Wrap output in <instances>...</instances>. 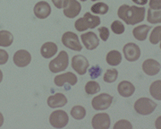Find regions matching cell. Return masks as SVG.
Here are the masks:
<instances>
[{
  "label": "cell",
  "mask_w": 161,
  "mask_h": 129,
  "mask_svg": "<svg viewBox=\"0 0 161 129\" xmlns=\"http://www.w3.org/2000/svg\"><path fill=\"white\" fill-rule=\"evenodd\" d=\"M145 7L123 5L119 7L117 14L128 25H134L142 22L145 17Z\"/></svg>",
  "instance_id": "obj_1"
},
{
  "label": "cell",
  "mask_w": 161,
  "mask_h": 129,
  "mask_svg": "<svg viewBox=\"0 0 161 129\" xmlns=\"http://www.w3.org/2000/svg\"><path fill=\"white\" fill-rule=\"evenodd\" d=\"M68 63H69L68 54L65 51H61L58 54V58L50 61V63L48 64V67L52 73L63 72L67 68Z\"/></svg>",
  "instance_id": "obj_2"
},
{
  "label": "cell",
  "mask_w": 161,
  "mask_h": 129,
  "mask_svg": "<svg viewBox=\"0 0 161 129\" xmlns=\"http://www.w3.org/2000/svg\"><path fill=\"white\" fill-rule=\"evenodd\" d=\"M157 103L149 98H140L134 103V109L140 115H150L155 110Z\"/></svg>",
  "instance_id": "obj_3"
},
{
  "label": "cell",
  "mask_w": 161,
  "mask_h": 129,
  "mask_svg": "<svg viewBox=\"0 0 161 129\" xmlns=\"http://www.w3.org/2000/svg\"><path fill=\"white\" fill-rule=\"evenodd\" d=\"M62 43L64 47L75 51H80L82 49V46L80 45L78 36L72 31H67L64 33L62 36Z\"/></svg>",
  "instance_id": "obj_4"
},
{
  "label": "cell",
  "mask_w": 161,
  "mask_h": 129,
  "mask_svg": "<svg viewBox=\"0 0 161 129\" xmlns=\"http://www.w3.org/2000/svg\"><path fill=\"white\" fill-rule=\"evenodd\" d=\"M69 121L68 115L64 110H56L52 112L49 117V122L53 127L56 128H63Z\"/></svg>",
  "instance_id": "obj_5"
},
{
  "label": "cell",
  "mask_w": 161,
  "mask_h": 129,
  "mask_svg": "<svg viewBox=\"0 0 161 129\" xmlns=\"http://www.w3.org/2000/svg\"><path fill=\"white\" fill-rule=\"evenodd\" d=\"M113 101V97L108 93H101L93 98L92 105L95 110H105L109 108Z\"/></svg>",
  "instance_id": "obj_6"
},
{
  "label": "cell",
  "mask_w": 161,
  "mask_h": 129,
  "mask_svg": "<svg viewBox=\"0 0 161 129\" xmlns=\"http://www.w3.org/2000/svg\"><path fill=\"white\" fill-rule=\"evenodd\" d=\"M64 14L68 18L76 17L81 10V6L77 0H65L63 5Z\"/></svg>",
  "instance_id": "obj_7"
},
{
  "label": "cell",
  "mask_w": 161,
  "mask_h": 129,
  "mask_svg": "<svg viewBox=\"0 0 161 129\" xmlns=\"http://www.w3.org/2000/svg\"><path fill=\"white\" fill-rule=\"evenodd\" d=\"M89 65H90V64H89L88 59L82 55H76L72 59L73 69L80 76H83L86 74Z\"/></svg>",
  "instance_id": "obj_8"
},
{
  "label": "cell",
  "mask_w": 161,
  "mask_h": 129,
  "mask_svg": "<svg viewBox=\"0 0 161 129\" xmlns=\"http://www.w3.org/2000/svg\"><path fill=\"white\" fill-rule=\"evenodd\" d=\"M124 56L129 62H134L141 57V49L135 43H127L124 47Z\"/></svg>",
  "instance_id": "obj_9"
},
{
  "label": "cell",
  "mask_w": 161,
  "mask_h": 129,
  "mask_svg": "<svg viewBox=\"0 0 161 129\" xmlns=\"http://www.w3.org/2000/svg\"><path fill=\"white\" fill-rule=\"evenodd\" d=\"M94 129H108L110 127V117L107 113H98L92 118Z\"/></svg>",
  "instance_id": "obj_10"
},
{
  "label": "cell",
  "mask_w": 161,
  "mask_h": 129,
  "mask_svg": "<svg viewBox=\"0 0 161 129\" xmlns=\"http://www.w3.org/2000/svg\"><path fill=\"white\" fill-rule=\"evenodd\" d=\"M13 60L14 64H16L18 67H25L31 63V56L27 50L21 49L14 53Z\"/></svg>",
  "instance_id": "obj_11"
},
{
  "label": "cell",
  "mask_w": 161,
  "mask_h": 129,
  "mask_svg": "<svg viewBox=\"0 0 161 129\" xmlns=\"http://www.w3.org/2000/svg\"><path fill=\"white\" fill-rule=\"evenodd\" d=\"M80 39H81L82 43L84 44V46H85V48L88 50L95 49L98 46V44H99L98 38L92 31H89V32L81 34L80 35Z\"/></svg>",
  "instance_id": "obj_12"
},
{
  "label": "cell",
  "mask_w": 161,
  "mask_h": 129,
  "mask_svg": "<svg viewBox=\"0 0 161 129\" xmlns=\"http://www.w3.org/2000/svg\"><path fill=\"white\" fill-rule=\"evenodd\" d=\"M34 14L39 19H46L51 13V7L46 1H40L34 6Z\"/></svg>",
  "instance_id": "obj_13"
},
{
  "label": "cell",
  "mask_w": 161,
  "mask_h": 129,
  "mask_svg": "<svg viewBox=\"0 0 161 129\" xmlns=\"http://www.w3.org/2000/svg\"><path fill=\"white\" fill-rule=\"evenodd\" d=\"M142 70L148 76H156L160 72V64L155 59H147L142 64Z\"/></svg>",
  "instance_id": "obj_14"
},
{
  "label": "cell",
  "mask_w": 161,
  "mask_h": 129,
  "mask_svg": "<svg viewBox=\"0 0 161 129\" xmlns=\"http://www.w3.org/2000/svg\"><path fill=\"white\" fill-rule=\"evenodd\" d=\"M55 84L58 86V87H62L65 82H68L71 85H75L77 83V76L75 74L71 73V72H67L65 74H62L55 77Z\"/></svg>",
  "instance_id": "obj_15"
},
{
  "label": "cell",
  "mask_w": 161,
  "mask_h": 129,
  "mask_svg": "<svg viewBox=\"0 0 161 129\" xmlns=\"http://www.w3.org/2000/svg\"><path fill=\"white\" fill-rule=\"evenodd\" d=\"M67 103V99L63 93H56L47 98V105L52 109L61 108Z\"/></svg>",
  "instance_id": "obj_16"
},
{
  "label": "cell",
  "mask_w": 161,
  "mask_h": 129,
  "mask_svg": "<svg viewBox=\"0 0 161 129\" xmlns=\"http://www.w3.org/2000/svg\"><path fill=\"white\" fill-rule=\"evenodd\" d=\"M117 91L121 96L125 98H128L134 93L135 87L133 86L132 82H128V81H122L117 86Z\"/></svg>",
  "instance_id": "obj_17"
},
{
  "label": "cell",
  "mask_w": 161,
  "mask_h": 129,
  "mask_svg": "<svg viewBox=\"0 0 161 129\" xmlns=\"http://www.w3.org/2000/svg\"><path fill=\"white\" fill-rule=\"evenodd\" d=\"M58 52V46L54 42H46L40 48V54L45 59H50Z\"/></svg>",
  "instance_id": "obj_18"
},
{
  "label": "cell",
  "mask_w": 161,
  "mask_h": 129,
  "mask_svg": "<svg viewBox=\"0 0 161 129\" xmlns=\"http://www.w3.org/2000/svg\"><path fill=\"white\" fill-rule=\"evenodd\" d=\"M150 29L151 28L150 26L142 24V25H140V26H137L136 28H134L132 31V34L136 40L140 41H143L147 39L148 32L150 31Z\"/></svg>",
  "instance_id": "obj_19"
},
{
  "label": "cell",
  "mask_w": 161,
  "mask_h": 129,
  "mask_svg": "<svg viewBox=\"0 0 161 129\" xmlns=\"http://www.w3.org/2000/svg\"><path fill=\"white\" fill-rule=\"evenodd\" d=\"M82 18L84 19L88 29H94L100 24V18L97 15H93L91 13H86Z\"/></svg>",
  "instance_id": "obj_20"
},
{
  "label": "cell",
  "mask_w": 161,
  "mask_h": 129,
  "mask_svg": "<svg viewBox=\"0 0 161 129\" xmlns=\"http://www.w3.org/2000/svg\"><path fill=\"white\" fill-rule=\"evenodd\" d=\"M106 60L109 65L112 66L118 65L122 62V54L117 50H111L108 53Z\"/></svg>",
  "instance_id": "obj_21"
},
{
  "label": "cell",
  "mask_w": 161,
  "mask_h": 129,
  "mask_svg": "<svg viewBox=\"0 0 161 129\" xmlns=\"http://www.w3.org/2000/svg\"><path fill=\"white\" fill-rule=\"evenodd\" d=\"M14 41V36L8 31H0V46L9 47Z\"/></svg>",
  "instance_id": "obj_22"
},
{
  "label": "cell",
  "mask_w": 161,
  "mask_h": 129,
  "mask_svg": "<svg viewBox=\"0 0 161 129\" xmlns=\"http://www.w3.org/2000/svg\"><path fill=\"white\" fill-rule=\"evenodd\" d=\"M150 93L151 96L158 100H161V81L158 80L151 83L150 87Z\"/></svg>",
  "instance_id": "obj_23"
},
{
  "label": "cell",
  "mask_w": 161,
  "mask_h": 129,
  "mask_svg": "<svg viewBox=\"0 0 161 129\" xmlns=\"http://www.w3.org/2000/svg\"><path fill=\"white\" fill-rule=\"evenodd\" d=\"M148 22L150 24H160L161 23V12L160 10H153L149 8L148 10Z\"/></svg>",
  "instance_id": "obj_24"
},
{
  "label": "cell",
  "mask_w": 161,
  "mask_h": 129,
  "mask_svg": "<svg viewBox=\"0 0 161 129\" xmlns=\"http://www.w3.org/2000/svg\"><path fill=\"white\" fill-rule=\"evenodd\" d=\"M71 115L75 119L77 120L83 119L86 116V109L82 106H75L71 109Z\"/></svg>",
  "instance_id": "obj_25"
},
{
  "label": "cell",
  "mask_w": 161,
  "mask_h": 129,
  "mask_svg": "<svg viewBox=\"0 0 161 129\" xmlns=\"http://www.w3.org/2000/svg\"><path fill=\"white\" fill-rule=\"evenodd\" d=\"M108 6L107 4H105L103 2H99L95 5H93L91 8L92 12H93L96 14H106L108 12Z\"/></svg>",
  "instance_id": "obj_26"
},
{
  "label": "cell",
  "mask_w": 161,
  "mask_h": 129,
  "mask_svg": "<svg viewBox=\"0 0 161 129\" xmlns=\"http://www.w3.org/2000/svg\"><path fill=\"white\" fill-rule=\"evenodd\" d=\"M100 91V85L98 82L96 81H90L86 83L85 85V92L88 94H95L98 93Z\"/></svg>",
  "instance_id": "obj_27"
},
{
  "label": "cell",
  "mask_w": 161,
  "mask_h": 129,
  "mask_svg": "<svg viewBox=\"0 0 161 129\" xmlns=\"http://www.w3.org/2000/svg\"><path fill=\"white\" fill-rule=\"evenodd\" d=\"M161 40V27L158 26L155 27L153 31H151V34L150 36V41L151 44H158L160 42Z\"/></svg>",
  "instance_id": "obj_28"
},
{
  "label": "cell",
  "mask_w": 161,
  "mask_h": 129,
  "mask_svg": "<svg viewBox=\"0 0 161 129\" xmlns=\"http://www.w3.org/2000/svg\"><path fill=\"white\" fill-rule=\"evenodd\" d=\"M118 76V71L116 69H108L104 75V81L106 82H114L116 81Z\"/></svg>",
  "instance_id": "obj_29"
},
{
  "label": "cell",
  "mask_w": 161,
  "mask_h": 129,
  "mask_svg": "<svg viewBox=\"0 0 161 129\" xmlns=\"http://www.w3.org/2000/svg\"><path fill=\"white\" fill-rule=\"evenodd\" d=\"M111 30L115 34H122L125 32V26L120 21H115L111 24Z\"/></svg>",
  "instance_id": "obj_30"
},
{
  "label": "cell",
  "mask_w": 161,
  "mask_h": 129,
  "mask_svg": "<svg viewBox=\"0 0 161 129\" xmlns=\"http://www.w3.org/2000/svg\"><path fill=\"white\" fill-rule=\"evenodd\" d=\"M89 73H90V76H91L92 79H96L98 76H100V75L102 73V69H101V67L99 65L96 64V65H93L92 67L90 68Z\"/></svg>",
  "instance_id": "obj_31"
},
{
  "label": "cell",
  "mask_w": 161,
  "mask_h": 129,
  "mask_svg": "<svg viewBox=\"0 0 161 129\" xmlns=\"http://www.w3.org/2000/svg\"><path fill=\"white\" fill-rule=\"evenodd\" d=\"M132 129V124L130 123L129 121L127 120H125V119H122V120H119L118 122H116L114 126V129Z\"/></svg>",
  "instance_id": "obj_32"
},
{
  "label": "cell",
  "mask_w": 161,
  "mask_h": 129,
  "mask_svg": "<svg viewBox=\"0 0 161 129\" xmlns=\"http://www.w3.org/2000/svg\"><path fill=\"white\" fill-rule=\"evenodd\" d=\"M75 29L77 30L78 31H86L88 29V27L86 26V24L84 22V19L83 18H79L75 24Z\"/></svg>",
  "instance_id": "obj_33"
},
{
  "label": "cell",
  "mask_w": 161,
  "mask_h": 129,
  "mask_svg": "<svg viewBox=\"0 0 161 129\" xmlns=\"http://www.w3.org/2000/svg\"><path fill=\"white\" fill-rule=\"evenodd\" d=\"M98 32H99V36L100 39L103 41H107L108 37H109V30L108 29L107 27H100L98 29Z\"/></svg>",
  "instance_id": "obj_34"
},
{
  "label": "cell",
  "mask_w": 161,
  "mask_h": 129,
  "mask_svg": "<svg viewBox=\"0 0 161 129\" xmlns=\"http://www.w3.org/2000/svg\"><path fill=\"white\" fill-rule=\"evenodd\" d=\"M8 53L4 49H0V64H5L8 61Z\"/></svg>",
  "instance_id": "obj_35"
},
{
  "label": "cell",
  "mask_w": 161,
  "mask_h": 129,
  "mask_svg": "<svg viewBox=\"0 0 161 129\" xmlns=\"http://www.w3.org/2000/svg\"><path fill=\"white\" fill-rule=\"evenodd\" d=\"M150 8L153 9V10H160L161 0H150Z\"/></svg>",
  "instance_id": "obj_36"
},
{
  "label": "cell",
  "mask_w": 161,
  "mask_h": 129,
  "mask_svg": "<svg viewBox=\"0 0 161 129\" xmlns=\"http://www.w3.org/2000/svg\"><path fill=\"white\" fill-rule=\"evenodd\" d=\"M64 1H65V0H52L53 4L55 5V6H56L58 9L63 8V5L64 3Z\"/></svg>",
  "instance_id": "obj_37"
},
{
  "label": "cell",
  "mask_w": 161,
  "mask_h": 129,
  "mask_svg": "<svg viewBox=\"0 0 161 129\" xmlns=\"http://www.w3.org/2000/svg\"><path fill=\"white\" fill-rule=\"evenodd\" d=\"M132 2L136 5H140V6H145L148 3V0H132Z\"/></svg>",
  "instance_id": "obj_38"
},
{
  "label": "cell",
  "mask_w": 161,
  "mask_h": 129,
  "mask_svg": "<svg viewBox=\"0 0 161 129\" xmlns=\"http://www.w3.org/2000/svg\"><path fill=\"white\" fill-rule=\"evenodd\" d=\"M3 124H4V117H3L2 113L0 112V127L3 126Z\"/></svg>",
  "instance_id": "obj_39"
},
{
  "label": "cell",
  "mask_w": 161,
  "mask_h": 129,
  "mask_svg": "<svg viewBox=\"0 0 161 129\" xmlns=\"http://www.w3.org/2000/svg\"><path fill=\"white\" fill-rule=\"evenodd\" d=\"M2 80H3V73H2V71L0 70V82H2Z\"/></svg>",
  "instance_id": "obj_40"
},
{
  "label": "cell",
  "mask_w": 161,
  "mask_h": 129,
  "mask_svg": "<svg viewBox=\"0 0 161 129\" xmlns=\"http://www.w3.org/2000/svg\"><path fill=\"white\" fill-rule=\"evenodd\" d=\"M80 1H82V2H85V1H87V0H80Z\"/></svg>",
  "instance_id": "obj_41"
},
{
  "label": "cell",
  "mask_w": 161,
  "mask_h": 129,
  "mask_svg": "<svg viewBox=\"0 0 161 129\" xmlns=\"http://www.w3.org/2000/svg\"><path fill=\"white\" fill-rule=\"evenodd\" d=\"M92 2H93V1H98V0H92Z\"/></svg>",
  "instance_id": "obj_42"
}]
</instances>
